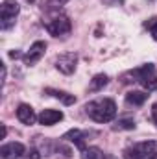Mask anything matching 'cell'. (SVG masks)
I'll list each match as a JSON object with an SVG mask.
<instances>
[{"label": "cell", "instance_id": "6da1fadb", "mask_svg": "<svg viewBox=\"0 0 157 159\" xmlns=\"http://www.w3.org/2000/svg\"><path fill=\"white\" fill-rule=\"evenodd\" d=\"M85 113L94 120V122H111L117 115V104L111 98H102V100H94L89 102L85 106Z\"/></svg>", "mask_w": 157, "mask_h": 159}, {"label": "cell", "instance_id": "277c9868", "mask_svg": "<svg viewBox=\"0 0 157 159\" xmlns=\"http://www.w3.org/2000/svg\"><path fill=\"white\" fill-rule=\"evenodd\" d=\"M19 4L15 0H4L0 6V26L2 30H7L15 24V17L19 15Z\"/></svg>", "mask_w": 157, "mask_h": 159}, {"label": "cell", "instance_id": "7c38bea8", "mask_svg": "<svg viewBox=\"0 0 157 159\" xmlns=\"http://www.w3.org/2000/svg\"><path fill=\"white\" fill-rule=\"evenodd\" d=\"M146 100H148V93L144 91H129L126 94V102L129 106H142Z\"/></svg>", "mask_w": 157, "mask_h": 159}, {"label": "cell", "instance_id": "cb8c5ba5", "mask_svg": "<svg viewBox=\"0 0 157 159\" xmlns=\"http://www.w3.org/2000/svg\"><path fill=\"white\" fill-rule=\"evenodd\" d=\"M152 159H157V157H152Z\"/></svg>", "mask_w": 157, "mask_h": 159}, {"label": "cell", "instance_id": "8fae6325", "mask_svg": "<svg viewBox=\"0 0 157 159\" xmlns=\"http://www.w3.org/2000/svg\"><path fill=\"white\" fill-rule=\"evenodd\" d=\"M85 137H87V133L85 131H79V129H70V131H67L65 133V137L63 139H67V141H72L78 148H85Z\"/></svg>", "mask_w": 157, "mask_h": 159}, {"label": "cell", "instance_id": "9c48e42d", "mask_svg": "<svg viewBox=\"0 0 157 159\" xmlns=\"http://www.w3.org/2000/svg\"><path fill=\"white\" fill-rule=\"evenodd\" d=\"M17 119L20 120L22 124H26V126H32L39 117H35V111H34L32 106H28V104H20V106L17 107Z\"/></svg>", "mask_w": 157, "mask_h": 159}, {"label": "cell", "instance_id": "7a4b0ae2", "mask_svg": "<svg viewBox=\"0 0 157 159\" xmlns=\"http://www.w3.org/2000/svg\"><path fill=\"white\" fill-rule=\"evenodd\" d=\"M131 78L129 81H139L146 91H157V76H155V67L152 63L141 67V69H135V70H129L126 72L122 80Z\"/></svg>", "mask_w": 157, "mask_h": 159}, {"label": "cell", "instance_id": "44dd1931", "mask_svg": "<svg viewBox=\"0 0 157 159\" xmlns=\"http://www.w3.org/2000/svg\"><path fill=\"white\" fill-rule=\"evenodd\" d=\"M6 133H7V129H6V126H2V139L6 137Z\"/></svg>", "mask_w": 157, "mask_h": 159}, {"label": "cell", "instance_id": "5b68a950", "mask_svg": "<svg viewBox=\"0 0 157 159\" xmlns=\"http://www.w3.org/2000/svg\"><path fill=\"white\" fill-rule=\"evenodd\" d=\"M44 28H46L54 37H59V35L69 34L70 28H72V24H70V20H69L67 15H56L52 20H48V22L44 24Z\"/></svg>", "mask_w": 157, "mask_h": 159}, {"label": "cell", "instance_id": "4fadbf2b", "mask_svg": "<svg viewBox=\"0 0 157 159\" xmlns=\"http://www.w3.org/2000/svg\"><path fill=\"white\" fill-rule=\"evenodd\" d=\"M46 94H52L54 98L61 100L65 106H72V104L76 102V96H74V94H69V93H65V91H57V89H46Z\"/></svg>", "mask_w": 157, "mask_h": 159}, {"label": "cell", "instance_id": "e0dca14e", "mask_svg": "<svg viewBox=\"0 0 157 159\" xmlns=\"http://www.w3.org/2000/svg\"><path fill=\"white\" fill-rule=\"evenodd\" d=\"M144 26H146V30L152 34V37L157 41V17H152V19H148V20L144 22Z\"/></svg>", "mask_w": 157, "mask_h": 159}, {"label": "cell", "instance_id": "30bf717a", "mask_svg": "<svg viewBox=\"0 0 157 159\" xmlns=\"http://www.w3.org/2000/svg\"><path fill=\"white\" fill-rule=\"evenodd\" d=\"M39 124L43 126H52L59 120H63V113L57 111V109H43V113L39 115Z\"/></svg>", "mask_w": 157, "mask_h": 159}, {"label": "cell", "instance_id": "8992f818", "mask_svg": "<svg viewBox=\"0 0 157 159\" xmlns=\"http://www.w3.org/2000/svg\"><path fill=\"white\" fill-rule=\"evenodd\" d=\"M76 63H78V56L74 52H67L56 57V69L61 70L63 74H72L76 70Z\"/></svg>", "mask_w": 157, "mask_h": 159}, {"label": "cell", "instance_id": "d6986e66", "mask_svg": "<svg viewBox=\"0 0 157 159\" xmlns=\"http://www.w3.org/2000/svg\"><path fill=\"white\" fill-rule=\"evenodd\" d=\"M152 119H154V122L157 124V102L152 106Z\"/></svg>", "mask_w": 157, "mask_h": 159}, {"label": "cell", "instance_id": "3957f363", "mask_svg": "<svg viewBox=\"0 0 157 159\" xmlns=\"http://www.w3.org/2000/svg\"><path fill=\"white\" fill-rule=\"evenodd\" d=\"M157 157V141L137 143L124 150V159H152Z\"/></svg>", "mask_w": 157, "mask_h": 159}, {"label": "cell", "instance_id": "9a60e30c", "mask_svg": "<svg viewBox=\"0 0 157 159\" xmlns=\"http://www.w3.org/2000/svg\"><path fill=\"white\" fill-rule=\"evenodd\" d=\"M81 159H102V150L98 146H89L81 150Z\"/></svg>", "mask_w": 157, "mask_h": 159}, {"label": "cell", "instance_id": "ffe728a7", "mask_svg": "<svg viewBox=\"0 0 157 159\" xmlns=\"http://www.w3.org/2000/svg\"><path fill=\"white\" fill-rule=\"evenodd\" d=\"M9 57H11V59H17V57H20V52H19V50H11V52H9Z\"/></svg>", "mask_w": 157, "mask_h": 159}, {"label": "cell", "instance_id": "5bb4252c", "mask_svg": "<svg viewBox=\"0 0 157 159\" xmlns=\"http://www.w3.org/2000/svg\"><path fill=\"white\" fill-rule=\"evenodd\" d=\"M109 83V78L105 76V74H96L94 78L91 80V85H89V91H100V89H104L105 85Z\"/></svg>", "mask_w": 157, "mask_h": 159}, {"label": "cell", "instance_id": "2e32d148", "mask_svg": "<svg viewBox=\"0 0 157 159\" xmlns=\"http://www.w3.org/2000/svg\"><path fill=\"white\" fill-rule=\"evenodd\" d=\"M133 128H135V120L133 119H120L113 126V129H117V131L118 129H133Z\"/></svg>", "mask_w": 157, "mask_h": 159}, {"label": "cell", "instance_id": "603a6c76", "mask_svg": "<svg viewBox=\"0 0 157 159\" xmlns=\"http://www.w3.org/2000/svg\"><path fill=\"white\" fill-rule=\"evenodd\" d=\"M28 2H30V4H34V2H35V0H28Z\"/></svg>", "mask_w": 157, "mask_h": 159}, {"label": "cell", "instance_id": "ba28073f", "mask_svg": "<svg viewBox=\"0 0 157 159\" xmlns=\"http://www.w3.org/2000/svg\"><path fill=\"white\" fill-rule=\"evenodd\" d=\"M24 152H26L24 144H20V143H9V144H4L0 148V157L2 159H17V157H20V156H24Z\"/></svg>", "mask_w": 157, "mask_h": 159}, {"label": "cell", "instance_id": "ac0fdd59", "mask_svg": "<svg viewBox=\"0 0 157 159\" xmlns=\"http://www.w3.org/2000/svg\"><path fill=\"white\" fill-rule=\"evenodd\" d=\"M28 157H30V159H39V157H41V154L37 152V150H30V154H28Z\"/></svg>", "mask_w": 157, "mask_h": 159}, {"label": "cell", "instance_id": "7402d4cb", "mask_svg": "<svg viewBox=\"0 0 157 159\" xmlns=\"http://www.w3.org/2000/svg\"><path fill=\"white\" fill-rule=\"evenodd\" d=\"M107 2H113V4H118V2H124V0H107Z\"/></svg>", "mask_w": 157, "mask_h": 159}, {"label": "cell", "instance_id": "52a82bcc", "mask_svg": "<svg viewBox=\"0 0 157 159\" xmlns=\"http://www.w3.org/2000/svg\"><path fill=\"white\" fill-rule=\"evenodd\" d=\"M44 52H46V43H44V41H35V43L30 46V50L24 54V63H26L28 67L35 65L41 57L44 56Z\"/></svg>", "mask_w": 157, "mask_h": 159}]
</instances>
